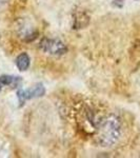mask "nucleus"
I'll use <instances>...</instances> for the list:
<instances>
[{"mask_svg": "<svg viewBox=\"0 0 140 158\" xmlns=\"http://www.w3.org/2000/svg\"><path fill=\"white\" fill-rule=\"evenodd\" d=\"M121 121L115 114L96 118L94 138L98 146L109 148L116 143L121 136Z\"/></svg>", "mask_w": 140, "mask_h": 158, "instance_id": "nucleus-1", "label": "nucleus"}, {"mask_svg": "<svg viewBox=\"0 0 140 158\" xmlns=\"http://www.w3.org/2000/svg\"><path fill=\"white\" fill-rule=\"evenodd\" d=\"M39 49L51 55L60 56L68 52V48L59 39H51V38H43L40 42Z\"/></svg>", "mask_w": 140, "mask_h": 158, "instance_id": "nucleus-2", "label": "nucleus"}, {"mask_svg": "<svg viewBox=\"0 0 140 158\" xmlns=\"http://www.w3.org/2000/svg\"><path fill=\"white\" fill-rule=\"evenodd\" d=\"M45 93V89L42 85H36L33 88L29 89V90L25 91H18L17 93V96L19 98L20 103H23L25 100L27 99H32V98H37V97H41V96L44 95Z\"/></svg>", "mask_w": 140, "mask_h": 158, "instance_id": "nucleus-3", "label": "nucleus"}, {"mask_svg": "<svg viewBox=\"0 0 140 158\" xmlns=\"http://www.w3.org/2000/svg\"><path fill=\"white\" fill-rule=\"evenodd\" d=\"M30 64H31V59H30V56L27 53H21L16 58V65L19 71H22V72L27 71L30 68Z\"/></svg>", "mask_w": 140, "mask_h": 158, "instance_id": "nucleus-4", "label": "nucleus"}, {"mask_svg": "<svg viewBox=\"0 0 140 158\" xmlns=\"http://www.w3.org/2000/svg\"><path fill=\"white\" fill-rule=\"evenodd\" d=\"M82 19H89V16H86L84 13H78L77 15H76V19H75V24H74V27H76V29H82V27H84L85 25H88V23H85V22L82 21Z\"/></svg>", "mask_w": 140, "mask_h": 158, "instance_id": "nucleus-5", "label": "nucleus"}, {"mask_svg": "<svg viewBox=\"0 0 140 158\" xmlns=\"http://www.w3.org/2000/svg\"><path fill=\"white\" fill-rule=\"evenodd\" d=\"M18 77H13V76L10 75H3L0 77V85L2 86H6V85H11L14 81H16V79Z\"/></svg>", "mask_w": 140, "mask_h": 158, "instance_id": "nucleus-6", "label": "nucleus"}, {"mask_svg": "<svg viewBox=\"0 0 140 158\" xmlns=\"http://www.w3.org/2000/svg\"><path fill=\"white\" fill-rule=\"evenodd\" d=\"M6 2H7V0H0V7L3 6L4 4L6 3Z\"/></svg>", "mask_w": 140, "mask_h": 158, "instance_id": "nucleus-7", "label": "nucleus"}, {"mask_svg": "<svg viewBox=\"0 0 140 158\" xmlns=\"http://www.w3.org/2000/svg\"><path fill=\"white\" fill-rule=\"evenodd\" d=\"M1 88H2V85H0V91H1Z\"/></svg>", "mask_w": 140, "mask_h": 158, "instance_id": "nucleus-8", "label": "nucleus"}]
</instances>
